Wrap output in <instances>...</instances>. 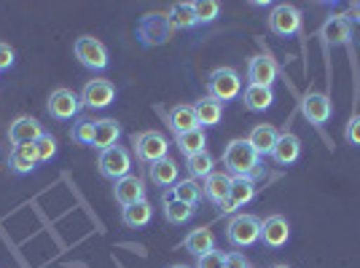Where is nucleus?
<instances>
[{
    "label": "nucleus",
    "instance_id": "1",
    "mask_svg": "<svg viewBox=\"0 0 360 268\" xmlns=\"http://www.w3.org/2000/svg\"><path fill=\"white\" fill-rule=\"evenodd\" d=\"M224 166L231 177L255 180L261 175V156L248 140H231L224 150Z\"/></svg>",
    "mask_w": 360,
    "mask_h": 268
},
{
    "label": "nucleus",
    "instance_id": "2",
    "mask_svg": "<svg viewBox=\"0 0 360 268\" xmlns=\"http://www.w3.org/2000/svg\"><path fill=\"white\" fill-rule=\"evenodd\" d=\"M207 97L212 100H218V102L224 105L229 100H234V97H240L242 94V78L240 73L234 70V67H215L210 75H207Z\"/></svg>",
    "mask_w": 360,
    "mask_h": 268
},
{
    "label": "nucleus",
    "instance_id": "3",
    "mask_svg": "<svg viewBox=\"0 0 360 268\" xmlns=\"http://www.w3.org/2000/svg\"><path fill=\"white\" fill-rule=\"evenodd\" d=\"M226 236H229V244L237 250L253 247L255 241H261V220L255 215H237L226 228Z\"/></svg>",
    "mask_w": 360,
    "mask_h": 268
},
{
    "label": "nucleus",
    "instance_id": "4",
    "mask_svg": "<svg viewBox=\"0 0 360 268\" xmlns=\"http://www.w3.org/2000/svg\"><path fill=\"white\" fill-rule=\"evenodd\" d=\"M97 166H100V175L108 180H121L127 177V175H132V156H129V150L121 148V145H113V148H108L100 153V159H97Z\"/></svg>",
    "mask_w": 360,
    "mask_h": 268
},
{
    "label": "nucleus",
    "instance_id": "5",
    "mask_svg": "<svg viewBox=\"0 0 360 268\" xmlns=\"http://www.w3.org/2000/svg\"><path fill=\"white\" fill-rule=\"evenodd\" d=\"M132 142H135L137 159L146 164H156V161L167 159V153H169V142L165 134L159 132H140L132 137Z\"/></svg>",
    "mask_w": 360,
    "mask_h": 268
},
{
    "label": "nucleus",
    "instance_id": "6",
    "mask_svg": "<svg viewBox=\"0 0 360 268\" xmlns=\"http://www.w3.org/2000/svg\"><path fill=\"white\" fill-rule=\"evenodd\" d=\"M75 51V60L81 62L84 67H89V70H105L108 67V48L103 41H97V38H91V35H84V38H78L73 46Z\"/></svg>",
    "mask_w": 360,
    "mask_h": 268
},
{
    "label": "nucleus",
    "instance_id": "7",
    "mask_svg": "<svg viewBox=\"0 0 360 268\" xmlns=\"http://www.w3.org/2000/svg\"><path fill=\"white\" fill-rule=\"evenodd\" d=\"M269 30L274 35H280V38H290V35H296L301 30V11L296 6H290V3H280V6H274L269 14Z\"/></svg>",
    "mask_w": 360,
    "mask_h": 268
},
{
    "label": "nucleus",
    "instance_id": "8",
    "mask_svg": "<svg viewBox=\"0 0 360 268\" xmlns=\"http://www.w3.org/2000/svg\"><path fill=\"white\" fill-rule=\"evenodd\" d=\"M49 116L57 121H70L73 116H78L81 110V97L70 89H54L51 97H49V105H46Z\"/></svg>",
    "mask_w": 360,
    "mask_h": 268
},
{
    "label": "nucleus",
    "instance_id": "9",
    "mask_svg": "<svg viewBox=\"0 0 360 268\" xmlns=\"http://www.w3.org/2000/svg\"><path fill=\"white\" fill-rule=\"evenodd\" d=\"M290 239V223L283 215H269L261 220V241L269 250H283Z\"/></svg>",
    "mask_w": 360,
    "mask_h": 268
},
{
    "label": "nucleus",
    "instance_id": "10",
    "mask_svg": "<svg viewBox=\"0 0 360 268\" xmlns=\"http://www.w3.org/2000/svg\"><path fill=\"white\" fill-rule=\"evenodd\" d=\"M116 100V86L105 78H94L81 91V105H86L91 110H103Z\"/></svg>",
    "mask_w": 360,
    "mask_h": 268
},
{
    "label": "nucleus",
    "instance_id": "11",
    "mask_svg": "<svg viewBox=\"0 0 360 268\" xmlns=\"http://www.w3.org/2000/svg\"><path fill=\"white\" fill-rule=\"evenodd\" d=\"M301 113L304 119L315 126H323L326 121L333 116V105H330V97L323 94V91H309L304 100H301Z\"/></svg>",
    "mask_w": 360,
    "mask_h": 268
},
{
    "label": "nucleus",
    "instance_id": "12",
    "mask_svg": "<svg viewBox=\"0 0 360 268\" xmlns=\"http://www.w3.org/2000/svg\"><path fill=\"white\" fill-rule=\"evenodd\" d=\"M44 126L38 119H30V116H19L14 119V123L8 126V140L14 145H35L41 137H44Z\"/></svg>",
    "mask_w": 360,
    "mask_h": 268
},
{
    "label": "nucleus",
    "instance_id": "13",
    "mask_svg": "<svg viewBox=\"0 0 360 268\" xmlns=\"http://www.w3.org/2000/svg\"><path fill=\"white\" fill-rule=\"evenodd\" d=\"M113 196H116V201H119L124 209L137 204V201H143V199H146L143 180L135 177V175H127V177L116 180V182H113Z\"/></svg>",
    "mask_w": 360,
    "mask_h": 268
},
{
    "label": "nucleus",
    "instance_id": "14",
    "mask_svg": "<svg viewBox=\"0 0 360 268\" xmlns=\"http://www.w3.org/2000/svg\"><path fill=\"white\" fill-rule=\"evenodd\" d=\"M255 196V185L253 180L248 177H231V188H229V199H226L224 212H234V209H242L245 204H250Z\"/></svg>",
    "mask_w": 360,
    "mask_h": 268
},
{
    "label": "nucleus",
    "instance_id": "15",
    "mask_svg": "<svg viewBox=\"0 0 360 268\" xmlns=\"http://www.w3.org/2000/svg\"><path fill=\"white\" fill-rule=\"evenodd\" d=\"M299 156H301V140L296 137V134H280V140H277V145L271 148V159L277 161V164H283V166H290V164H296L299 161Z\"/></svg>",
    "mask_w": 360,
    "mask_h": 268
},
{
    "label": "nucleus",
    "instance_id": "16",
    "mask_svg": "<svg viewBox=\"0 0 360 268\" xmlns=\"http://www.w3.org/2000/svg\"><path fill=\"white\" fill-rule=\"evenodd\" d=\"M248 78H250V83H255V86H271L274 78H277V65L269 57L258 54V57H253V60L248 62Z\"/></svg>",
    "mask_w": 360,
    "mask_h": 268
},
{
    "label": "nucleus",
    "instance_id": "17",
    "mask_svg": "<svg viewBox=\"0 0 360 268\" xmlns=\"http://www.w3.org/2000/svg\"><path fill=\"white\" fill-rule=\"evenodd\" d=\"M229 188H231V175H224V172H212L210 177L205 180L202 191L207 196V201H212L215 207H226V199H229Z\"/></svg>",
    "mask_w": 360,
    "mask_h": 268
},
{
    "label": "nucleus",
    "instance_id": "18",
    "mask_svg": "<svg viewBox=\"0 0 360 268\" xmlns=\"http://www.w3.org/2000/svg\"><path fill=\"white\" fill-rule=\"evenodd\" d=\"M119 137H121V126L116 119L94 121V142H91V145L100 150V153L108 148H113V145L119 142Z\"/></svg>",
    "mask_w": 360,
    "mask_h": 268
},
{
    "label": "nucleus",
    "instance_id": "19",
    "mask_svg": "<svg viewBox=\"0 0 360 268\" xmlns=\"http://www.w3.org/2000/svg\"><path fill=\"white\" fill-rule=\"evenodd\" d=\"M169 126H172L175 137L186 132H194V129H202L199 121H196L194 105H175L172 113H169Z\"/></svg>",
    "mask_w": 360,
    "mask_h": 268
},
{
    "label": "nucleus",
    "instance_id": "20",
    "mask_svg": "<svg viewBox=\"0 0 360 268\" xmlns=\"http://www.w3.org/2000/svg\"><path fill=\"white\" fill-rule=\"evenodd\" d=\"M277 140H280V132L271 123H258V126H253L250 137H248V142L253 145L258 156H266V153L271 156V148L277 145Z\"/></svg>",
    "mask_w": 360,
    "mask_h": 268
},
{
    "label": "nucleus",
    "instance_id": "21",
    "mask_svg": "<svg viewBox=\"0 0 360 268\" xmlns=\"http://www.w3.org/2000/svg\"><path fill=\"white\" fill-rule=\"evenodd\" d=\"M183 247H186V253L202 257V255L215 250V234H212L210 228H194L188 236L183 239Z\"/></svg>",
    "mask_w": 360,
    "mask_h": 268
},
{
    "label": "nucleus",
    "instance_id": "22",
    "mask_svg": "<svg viewBox=\"0 0 360 268\" xmlns=\"http://www.w3.org/2000/svg\"><path fill=\"white\" fill-rule=\"evenodd\" d=\"M8 164H11V169H14L16 175H30L32 169L41 164V161H38V150H35V145H14Z\"/></svg>",
    "mask_w": 360,
    "mask_h": 268
},
{
    "label": "nucleus",
    "instance_id": "23",
    "mask_svg": "<svg viewBox=\"0 0 360 268\" xmlns=\"http://www.w3.org/2000/svg\"><path fill=\"white\" fill-rule=\"evenodd\" d=\"M242 102H245L248 110H253V113H264L274 102V91H271V86H255V83H250L245 89V94H242Z\"/></svg>",
    "mask_w": 360,
    "mask_h": 268
},
{
    "label": "nucleus",
    "instance_id": "24",
    "mask_svg": "<svg viewBox=\"0 0 360 268\" xmlns=\"http://www.w3.org/2000/svg\"><path fill=\"white\" fill-rule=\"evenodd\" d=\"M194 212H196V207L186 204V201H178V199L172 196V191H167V194H165V217H167V223H172V225L188 223V220L194 217Z\"/></svg>",
    "mask_w": 360,
    "mask_h": 268
},
{
    "label": "nucleus",
    "instance_id": "25",
    "mask_svg": "<svg viewBox=\"0 0 360 268\" xmlns=\"http://www.w3.org/2000/svg\"><path fill=\"white\" fill-rule=\"evenodd\" d=\"M194 110H196V121H199L202 129L205 126H218L221 119H224V105L218 102V100H212V97H202L194 105Z\"/></svg>",
    "mask_w": 360,
    "mask_h": 268
},
{
    "label": "nucleus",
    "instance_id": "26",
    "mask_svg": "<svg viewBox=\"0 0 360 268\" xmlns=\"http://www.w3.org/2000/svg\"><path fill=\"white\" fill-rule=\"evenodd\" d=\"M121 220L127 228H143V225H148L153 220V207H150L148 199H143V201H137L132 207L121 209Z\"/></svg>",
    "mask_w": 360,
    "mask_h": 268
},
{
    "label": "nucleus",
    "instance_id": "27",
    "mask_svg": "<svg viewBox=\"0 0 360 268\" xmlns=\"http://www.w3.org/2000/svg\"><path fill=\"white\" fill-rule=\"evenodd\" d=\"M148 175L159 188H172V185L178 182V164L167 156V159H162V161H156V164L148 166Z\"/></svg>",
    "mask_w": 360,
    "mask_h": 268
},
{
    "label": "nucleus",
    "instance_id": "28",
    "mask_svg": "<svg viewBox=\"0 0 360 268\" xmlns=\"http://www.w3.org/2000/svg\"><path fill=\"white\" fill-rule=\"evenodd\" d=\"M349 35H352V27H349V22H347L345 16H330L328 22L323 25V38H326L330 46L347 43Z\"/></svg>",
    "mask_w": 360,
    "mask_h": 268
},
{
    "label": "nucleus",
    "instance_id": "29",
    "mask_svg": "<svg viewBox=\"0 0 360 268\" xmlns=\"http://www.w3.org/2000/svg\"><path fill=\"white\" fill-rule=\"evenodd\" d=\"M175 142H178L180 153L188 159V156H196V153L205 150V145H207V134H205V129H194V132L178 134Z\"/></svg>",
    "mask_w": 360,
    "mask_h": 268
},
{
    "label": "nucleus",
    "instance_id": "30",
    "mask_svg": "<svg viewBox=\"0 0 360 268\" xmlns=\"http://www.w3.org/2000/svg\"><path fill=\"white\" fill-rule=\"evenodd\" d=\"M169 25L178 27V30H191L196 27V14H194V3H175L169 8Z\"/></svg>",
    "mask_w": 360,
    "mask_h": 268
},
{
    "label": "nucleus",
    "instance_id": "31",
    "mask_svg": "<svg viewBox=\"0 0 360 268\" xmlns=\"http://www.w3.org/2000/svg\"><path fill=\"white\" fill-rule=\"evenodd\" d=\"M202 185L196 182L194 177L188 180H178L175 185H172V196L178 199V201H186V204H191V207H196L199 201H202Z\"/></svg>",
    "mask_w": 360,
    "mask_h": 268
},
{
    "label": "nucleus",
    "instance_id": "32",
    "mask_svg": "<svg viewBox=\"0 0 360 268\" xmlns=\"http://www.w3.org/2000/svg\"><path fill=\"white\" fill-rule=\"evenodd\" d=\"M140 35L146 38V43H165L167 41V27L165 19H159L156 14H148L140 25Z\"/></svg>",
    "mask_w": 360,
    "mask_h": 268
},
{
    "label": "nucleus",
    "instance_id": "33",
    "mask_svg": "<svg viewBox=\"0 0 360 268\" xmlns=\"http://www.w3.org/2000/svg\"><path fill=\"white\" fill-rule=\"evenodd\" d=\"M186 166H188V175L194 180H199V177L207 180L212 172H215V169H212V166H215V159H212L207 150H202V153H196V156H188V159H186Z\"/></svg>",
    "mask_w": 360,
    "mask_h": 268
},
{
    "label": "nucleus",
    "instance_id": "34",
    "mask_svg": "<svg viewBox=\"0 0 360 268\" xmlns=\"http://www.w3.org/2000/svg\"><path fill=\"white\" fill-rule=\"evenodd\" d=\"M194 14H196V22L210 25L221 14V3L218 0H199V3H194Z\"/></svg>",
    "mask_w": 360,
    "mask_h": 268
},
{
    "label": "nucleus",
    "instance_id": "35",
    "mask_svg": "<svg viewBox=\"0 0 360 268\" xmlns=\"http://www.w3.org/2000/svg\"><path fill=\"white\" fill-rule=\"evenodd\" d=\"M78 145H91L94 142V121H78L70 132Z\"/></svg>",
    "mask_w": 360,
    "mask_h": 268
},
{
    "label": "nucleus",
    "instance_id": "36",
    "mask_svg": "<svg viewBox=\"0 0 360 268\" xmlns=\"http://www.w3.org/2000/svg\"><path fill=\"white\" fill-rule=\"evenodd\" d=\"M35 150H38V161H51L57 156V140L51 134H44L38 142H35Z\"/></svg>",
    "mask_w": 360,
    "mask_h": 268
},
{
    "label": "nucleus",
    "instance_id": "37",
    "mask_svg": "<svg viewBox=\"0 0 360 268\" xmlns=\"http://www.w3.org/2000/svg\"><path fill=\"white\" fill-rule=\"evenodd\" d=\"M224 266H226V255L218 253V250L202 255V257H199V263H196V268H224Z\"/></svg>",
    "mask_w": 360,
    "mask_h": 268
},
{
    "label": "nucleus",
    "instance_id": "38",
    "mask_svg": "<svg viewBox=\"0 0 360 268\" xmlns=\"http://www.w3.org/2000/svg\"><path fill=\"white\" fill-rule=\"evenodd\" d=\"M345 137H347V142H349V145H358L360 148V116H352V119H349Z\"/></svg>",
    "mask_w": 360,
    "mask_h": 268
},
{
    "label": "nucleus",
    "instance_id": "39",
    "mask_svg": "<svg viewBox=\"0 0 360 268\" xmlns=\"http://www.w3.org/2000/svg\"><path fill=\"white\" fill-rule=\"evenodd\" d=\"M14 65V48L0 41V70H8Z\"/></svg>",
    "mask_w": 360,
    "mask_h": 268
},
{
    "label": "nucleus",
    "instance_id": "40",
    "mask_svg": "<svg viewBox=\"0 0 360 268\" xmlns=\"http://www.w3.org/2000/svg\"><path fill=\"white\" fill-rule=\"evenodd\" d=\"M224 268H250V263H248V257L240 253H231L226 255V266Z\"/></svg>",
    "mask_w": 360,
    "mask_h": 268
},
{
    "label": "nucleus",
    "instance_id": "41",
    "mask_svg": "<svg viewBox=\"0 0 360 268\" xmlns=\"http://www.w3.org/2000/svg\"><path fill=\"white\" fill-rule=\"evenodd\" d=\"M274 268H290V266H285V263H280V266H274Z\"/></svg>",
    "mask_w": 360,
    "mask_h": 268
},
{
    "label": "nucleus",
    "instance_id": "42",
    "mask_svg": "<svg viewBox=\"0 0 360 268\" xmlns=\"http://www.w3.org/2000/svg\"><path fill=\"white\" fill-rule=\"evenodd\" d=\"M169 268H191V266H169Z\"/></svg>",
    "mask_w": 360,
    "mask_h": 268
}]
</instances>
